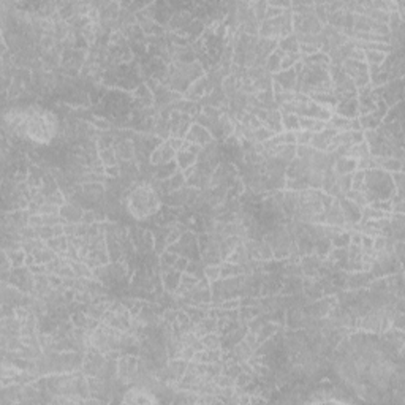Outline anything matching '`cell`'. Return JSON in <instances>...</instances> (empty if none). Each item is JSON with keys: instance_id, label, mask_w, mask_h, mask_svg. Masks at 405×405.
Instances as JSON below:
<instances>
[{"instance_id": "cell-27", "label": "cell", "mask_w": 405, "mask_h": 405, "mask_svg": "<svg viewBox=\"0 0 405 405\" xmlns=\"http://www.w3.org/2000/svg\"><path fill=\"white\" fill-rule=\"evenodd\" d=\"M104 173L109 174V176H119L120 169H119L117 165H116V166H108V168H104Z\"/></svg>"}, {"instance_id": "cell-14", "label": "cell", "mask_w": 405, "mask_h": 405, "mask_svg": "<svg viewBox=\"0 0 405 405\" xmlns=\"http://www.w3.org/2000/svg\"><path fill=\"white\" fill-rule=\"evenodd\" d=\"M176 160H177V165H179L181 169H187L193 165H197L198 155H195V153H192V152L179 151L176 153Z\"/></svg>"}, {"instance_id": "cell-11", "label": "cell", "mask_w": 405, "mask_h": 405, "mask_svg": "<svg viewBox=\"0 0 405 405\" xmlns=\"http://www.w3.org/2000/svg\"><path fill=\"white\" fill-rule=\"evenodd\" d=\"M60 217L63 218V222L65 223H76V222H81L83 220V210L71 206V204H63L60 207Z\"/></svg>"}, {"instance_id": "cell-22", "label": "cell", "mask_w": 405, "mask_h": 405, "mask_svg": "<svg viewBox=\"0 0 405 405\" xmlns=\"http://www.w3.org/2000/svg\"><path fill=\"white\" fill-rule=\"evenodd\" d=\"M220 274H222V269L218 264H209L204 268V277L210 282H217L220 279Z\"/></svg>"}, {"instance_id": "cell-13", "label": "cell", "mask_w": 405, "mask_h": 405, "mask_svg": "<svg viewBox=\"0 0 405 405\" xmlns=\"http://www.w3.org/2000/svg\"><path fill=\"white\" fill-rule=\"evenodd\" d=\"M277 48L285 54H298L299 52V43H298L295 35H288L285 38H282Z\"/></svg>"}, {"instance_id": "cell-3", "label": "cell", "mask_w": 405, "mask_h": 405, "mask_svg": "<svg viewBox=\"0 0 405 405\" xmlns=\"http://www.w3.org/2000/svg\"><path fill=\"white\" fill-rule=\"evenodd\" d=\"M345 75L353 81L354 87H364L369 84V67L366 62H354L347 59L342 65Z\"/></svg>"}, {"instance_id": "cell-17", "label": "cell", "mask_w": 405, "mask_h": 405, "mask_svg": "<svg viewBox=\"0 0 405 405\" xmlns=\"http://www.w3.org/2000/svg\"><path fill=\"white\" fill-rule=\"evenodd\" d=\"M100 161L104 168L108 166H116L117 165V155L114 148H108V149H101L100 151Z\"/></svg>"}, {"instance_id": "cell-8", "label": "cell", "mask_w": 405, "mask_h": 405, "mask_svg": "<svg viewBox=\"0 0 405 405\" xmlns=\"http://www.w3.org/2000/svg\"><path fill=\"white\" fill-rule=\"evenodd\" d=\"M272 81L279 83L283 89H285V91L293 92V89H296V71L293 68L277 71V73H274Z\"/></svg>"}, {"instance_id": "cell-23", "label": "cell", "mask_w": 405, "mask_h": 405, "mask_svg": "<svg viewBox=\"0 0 405 405\" xmlns=\"http://www.w3.org/2000/svg\"><path fill=\"white\" fill-rule=\"evenodd\" d=\"M185 176L182 171L174 173L171 177H169V190H181V187L185 184Z\"/></svg>"}, {"instance_id": "cell-16", "label": "cell", "mask_w": 405, "mask_h": 405, "mask_svg": "<svg viewBox=\"0 0 405 405\" xmlns=\"http://www.w3.org/2000/svg\"><path fill=\"white\" fill-rule=\"evenodd\" d=\"M386 57H388V54H383V52L364 51V60L367 62V67H382Z\"/></svg>"}, {"instance_id": "cell-19", "label": "cell", "mask_w": 405, "mask_h": 405, "mask_svg": "<svg viewBox=\"0 0 405 405\" xmlns=\"http://www.w3.org/2000/svg\"><path fill=\"white\" fill-rule=\"evenodd\" d=\"M282 127L287 128V132H298L299 130V117L290 112H282Z\"/></svg>"}, {"instance_id": "cell-4", "label": "cell", "mask_w": 405, "mask_h": 405, "mask_svg": "<svg viewBox=\"0 0 405 405\" xmlns=\"http://www.w3.org/2000/svg\"><path fill=\"white\" fill-rule=\"evenodd\" d=\"M138 372V359L135 356H124L117 362V378L122 383H130Z\"/></svg>"}, {"instance_id": "cell-20", "label": "cell", "mask_w": 405, "mask_h": 405, "mask_svg": "<svg viewBox=\"0 0 405 405\" xmlns=\"http://www.w3.org/2000/svg\"><path fill=\"white\" fill-rule=\"evenodd\" d=\"M201 342L206 350H218V348H220V337L215 333H209L206 336H202Z\"/></svg>"}, {"instance_id": "cell-26", "label": "cell", "mask_w": 405, "mask_h": 405, "mask_svg": "<svg viewBox=\"0 0 405 405\" xmlns=\"http://www.w3.org/2000/svg\"><path fill=\"white\" fill-rule=\"evenodd\" d=\"M239 304H241V301L239 299H228V301H225L223 304H220V309H223V310H226V309H238L239 307Z\"/></svg>"}, {"instance_id": "cell-9", "label": "cell", "mask_w": 405, "mask_h": 405, "mask_svg": "<svg viewBox=\"0 0 405 405\" xmlns=\"http://www.w3.org/2000/svg\"><path fill=\"white\" fill-rule=\"evenodd\" d=\"M337 112L336 114L347 117V119H354L358 117L359 112V106H358V100L356 99H350V100H344L337 103Z\"/></svg>"}, {"instance_id": "cell-5", "label": "cell", "mask_w": 405, "mask_h": 405, "mask_svg": "<svg viewBox=\"0 0 405 405\" xmlns=\"http://www.w3.org/2000/svg\"><path fill=\"white\" fill-rule=\"evenodd\" d=\"M122 402H127V404H157L158 399L153 396L152 390H148V388H143V386H135L125 393Z\"/></svg>"}, {"instance_id": "cell-10", "label": "cell", "mask_w": 405, "mask_h": 405, "mask_svg": "<svg viewBox=\"0 0 405 405\" xmlns=\"http://www.w3.org/2000/svg\"><path fill=\"white\" fill-rule=\"evenodd\" d=\"M356 169V160L350 158V157H339L337 160H334L333 165V171L340 176V174H352Z\"/></svg>"}, {"instance_id": "cell-21", "label": "cell", "mask_w": 405, "mask_h": 405, "mask_svg": "<svg viewBox=\"0 0 405 405\" xmlns=\"http://www.w3.org/2000/svg\"><path fill=\"white\" fill-rule=\"evenodd\" d=\"M83 189H84V192L87 193V195H91L92 198L101 197L103 195V190H104V187H103L100 182H86L83 185Z\"/></svg>"}, {"instance_id": "cell-15", "label": "cell", "mask_w": 405, "mask_h": 405, "mask_svg": "<svg viewBox=\"0 0 405 405\" xmlns=\"http://www.w3.org/2000/svg\"><path fill=\"white\" fill-rule=\"evenodd\" d=\"M67 239H68V238L65 236V234H62V236H55V238H52V239L48 241V242H46V246L50 247L51 250H54L55 253L62 255V253L68 249V241H67Z\"/></svg>"}, {"instance_id": "cell-24", "label": "cell", "mask_w": 405, "mask_h": 405, "mask_svg": "<svg viewBox=\"0 0 405 405\" xmlns=\"http://www.w3.org/2000/svg\"><path fill=\"white\" fill-rule=\"evenodd\" d=\"M296 133V146H309L310 140H312V132L307 130H298Z\"/></svg>"}, {"instance_id": "cell-6", "label": "cell", "mask_w": 405, "mask_h": 405, "mask_svg": "<svg viewBox=\"0 0 405 405\" xmlns=\"http://www.w3.org/2000/svg\"><path fill=\"white\" fill-rule=\"evenodd\" d=\"M176 151L169 146V143H161L158 148L152 152L151 155V163L155 166H161V165H168L169 161L176 158Z\"/></svg>"}, {"instance_id": "cell-2", "label": "cell", "mask_w": 405, "mask_h": 405, "mask_svg": "<svg viewBox=\"0 0 405 405\" xmlns=\"http://www.w3.org/2000/svg\"><path fill=\"white\" fill-rule=\"evenodd\" d=\"M161 207V200L151 184L143 182L130 190L127 197V210L135 220H148Z\"/></svg>"}, {"instance_id": "cell-18", "label": "cell", "mask_w": 405, "mask_h": 405, "mask_svg": "<svg viewBox=\"0 0 405 405\" xmlns=\"http://www.w3.org/2000/svg\"><path fill=\"white\" fill-rule=\"evenodd\" d=\"M344 197H345L347 200H350L352 202H354V204L358 206L359 209H364V207H367V206H369L367 198L364 197V193L359 192V190H350V192H347Z\"/></svg>"}, {"instance_id": "cell-7", "label": "cell", "mask_w": 405, "mask_h": 405, "mask_svg": "<svg viewBox=\"0 0 405 405\" xmlns=\"http://www.w3.org/2000/svg\"><path fill=\"white\" fill-rule=\"evenodd\" d=\"M185 140L193 143V144H198V146H201V148H204V146L212 143V135L207 132V128L201 127L200 124H193L189 128L187 135H185Z\"/></svg>"}, {"instance_id": "cell-12", "label": "cell", "mask_w": 405, "mask_h": 405, "mask_svg": "<svg viewBox=\"0 0 405 405\" xmlns=\"http://www.w3.org/2000/svg\"><path fill=\"white\" fill-rule=\"evenodd\" d=\"M112 148L116 151V155L117 158H122V160H130L135 153V149H133V144L130 141H117L116 144H112Z\"/></svg>"}, {"instance_id": "cell-25", "label": "cell", "mask_w": 405, "mask_h": 405, "mask_svg": "<svg viewBox=\"0 0 405 405\" xmlns=\"http://www.w3.org/2000/svg\"><path fill=\"white\" fill-rule=\"evenodd\" d=\"M71 321H73V325H75L76 328H86V323H87V317L83 313H76V315H73L71 317Z\"/></svg>"}, {"instance_id": "cell-1", "label": "cell", "mask_w": 405, "mask_h": 405, "mask_svg": "<svg viewBox=\"0 0 405 405\" xmlns=\"http://www.w3.org/2000/svg\"><path fill=\"white\" fill-rule=\"evenodd\" d=\"M5 128H10L11 133L38 146L51 144L59 133V119L52 111L29 104L26 108H11L3 114Z\"/></svg>"}]
</instances>
